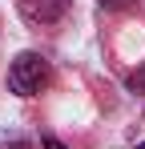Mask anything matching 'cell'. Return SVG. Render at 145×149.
Here are the masks:
<instances>
[{"label": "cell", "mask_w": 145, "mask_h": 149, "mask_svg": "<svg viewBox=\"0 0 145 149\" xmlns=\"http://www.w3.org/2000/svg\"><path fill=\"white\" fill-rule=\"evenodd\" d=\"M45 81H48V61L40 52H20L8 65V89L16 97H36Z\"/></svg>", "instance_id": "obj_1"}, {"label": "cell", "mask_w": 145, "mask_h": 149, "mask_svg": "<svg viewBox=\"0 0 145 149\" xmlns=\"http://www.w3.org/2000/svg\"><path fill=\"white\" fill-rule=\"evenodd\" d=\"M20 8H24L28 20H36V24H52V20L65 16L69 0H20Z\"/></svg>", "instance_id": "obj_2"}, {"label": "cell", "mask_w": 145, "mask_h": 149, "mask_svg": "<svg viewBox=\"0 0 145 149\" xmlns=\"http://www.w3.org/2000/svg\"><path fill=\"white\" fill-rule=\"evenodd\" d=\"M129 89L133 93H145V69H137V73L129 77Z\"/></svg>", "instance_id": "obj_3"}, {"label": "cell", "mask_w": 145, "mask_h": 149, "mask_svg": "<svg viewBox=\"0 0 145 149\" xmlns=\"http://www.w3.org/2000/svg\"><path fill=\"white\" fill-rule=\"evenodd\" d=\"M101 8H121V4H129V0H97Z\"/></svg>", "instance_id": "obj_4"}, {"label": "cell", "mask_w": 145, "mask_h": 149, "mask_svg": "<svg viewBox=\"0 0 145 149\" xmlns=\"http://www.w3.org/2000/svg\"><path fill=\"white\" fill-rule=\"evenodd\" d=\"M45 149H65V145H61L56 137H45Z\"/></svg>", "instance_id": "obj_5"}, {"label": "cell", "mask_w": 145, "mask_h": 149, "mask_svg": "<svg viewBox=\"0 0 145 149\" xmlns=\"http://www.w3.org/2000/svg\"><path fill=\"white\" fill-rule=\"evenodd\" d=\"M4 149H32L28 141H12V145H4Z\"/></svg>", "instance_id": "obj_6"}, {"label": "cell", "mask_w": 145, "mask_h": 149, "mask_svg": "<svg viewBox=\"0 0 145 149\" xmlns=\"http://www.w3.org/2000/svg\"><path fill=\"white\" fill-rule=\"evenodd\" d=\"M137 149H145V141H141V145H137Z\"/></svg>", "instance_id": "obj_7"}]
</instances>
